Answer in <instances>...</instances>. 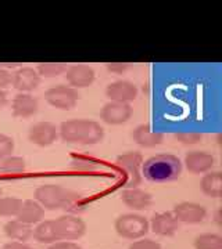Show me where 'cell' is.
<instances>
[{
  "label": "cell",
  "mask_w": 222,
  "mask_h": 249,
  "mask_svg": "<svg viewBox=\"0 0 222 249\" xmlns=\"http://www.w3.org/2000/svg\"><path fill=\"white\" fill-rule=\"evenodd\" d=\"M59 137L64 142L78 145H95L103 142V126L92 119H70L64 121L59 127Z\"/></svg>",
  "instance_id": "6da1fadb"
},
{
  "label": "cell",
  "mask_w": 222,
  "mask_h": 249,
  "mask_svg": "<svg viewBox=\"0 0 222 249\" xmlns=\"http://www.w3.org/2000/svg\"><path fill=\"white\" fill-rule=\"evenodd\" d=\"M35 201L47 211H81L85 206L80 193L59 184H43L38 187L35 190Z\"/></svg>",
  "instance_id": "7a4b0ae2"
},
{
  "label": "cell",
  "mask_w": 222,
  "mask_h": 249,
  "mask_svg": "<svg viewBox=\"0 0 222 249\" xmlns=\"http://www.w3.org/2000/svg\"><path fill=\"white\" fill-rule=\"evenodd\" d=\"M183 170L182 160L172 154H157L142 163V176L151 183H169L177 180Z\"/></svg>",
  "instance_id": "3957f363"
},
{
  "label": "cell",
  "mask_w": 222,
  "mask_h": 249,
  "mask_svg": "<svg viewBox=\"0 0 222 249\" xmlns=\"http://www.w3.org/2000/svg\"><path fill=\"white\" fill-rule=\"evenodd\" d=\"M114 227L120 237L131 241L141 240L150 230L149 220L138 213H125L118 216Z\"/></svg>",
  "instance_id": "277c9868"
},
{
  "label": "cell",
  "mask_w": 222,
  "mask_h": 249,
  "mask_svg": "<svg viewBox=\"0 0 222 249\" xmlns=\"http://www.w3.org/2000/svg\"><path fill=\"white\" fill-rule=\"evenodd\" d=\"M53 224L59 241H77L86 232V223L75 214H62L54 219Z\"/></svg>",
  "instance_id": "5b68a950"
},
{
  "label": "cell",
  "mask_w": 222,
  "mask_h": 249,
  "mask_svg": "<svg viewBox=\"0 0 222 249\" xmlns=\"http://www.w3.org/2000/svg\"><path fill=\"white\" fill-rule=\"evenodd\" d=\"M44 100L56 109L71 111L80 100V93L68 85H57L44 91Z\"/></svg>",
  "instance_id": "8992f818"
},
{
  "label": "cell",
  "mask_w": 222,
  "mask_h": 249,
  "mask_svg": "<svg viewBox=\"0 0 222 249\" xmlns=\"http://www.w3.org/2000/svg\"><path fill=\"white\" fill-rule=\"evenodd\" d=\"M142 163L143 157L141 152H126L117 157V165L126 173V188H135L142 183Z\"/></svg>",
  "instance_id": "52a82bcc"
},
{
  "label": "cell",
  "mask_w": 222,
  "mask_h": 249,
  "mask_svg": "<svg viewBox=\"0 0 222 249\" xmlns=\"http://www.w3.org/2000/svg\"><path fill=\"white\" fill-rule=\"evenodd\" d=\"M28 139L38 147H49L59 139V127L47 121L36 122L29 127Z\"/></svg>",
  "instance_id": "ba28073f"
},
{
  "label": "cell",
  "mask_w": 222,
  "mask_h": 249,
  "mask_svg": "<svg viewBox=\"0 0 222 249\" xmlns=\"http://www.w3.org/2000/svg\"><path fill=\"white\" fill-rule=\"evenodd\" d=\"M95 78V70L86 64H74L70 65L65 71V79L68 86L75 90L92 86Z\"/></svg>",
  "instance_id": "9c48e42d"
},
{
  "label": "cell",
  "mask_w": 222,
  "mask_h": 249,
  "mask_svg": "<svg viewBox=\"0 0 222 249\" xmlns=\"http://www.w3.org/2000/svg\"><path fill=\"white\" fill-rule=\"evenodd\" d=\"M138 86L129 80H116L106 88V97L111 103L131 104L138 97Z\"/></svg>",
  "instance_id": "30bf717a"
},
{
  "label": "cell",
  "mask_w": 222,
  "mask_h": 249,
  "mask_svg": "<svg viewBox=\"0 0 222 249\" xmlns=\"http://www.w3.org/2000/svg\"><path fill=\"white\" fill-rule=\"evenodd\" d=\"M132 106L131 104H122V103H111L108 101L103 106L100 111V119L107 124L118 126V124H126L132 116Z\"/></svg>",
  "instance_id": "8fae6325"
},
{
  "label": "cell",
  "mask_w": 222,
  "mask_h": 249,
  "mask_svg": "<svg viewBox=\"0 0 222 249\" xmlns=\"http://www.w3.org/2000/svg\"><path fill=\"white\" fill-rule=\"evenodd\" d=\"M172 213L179 223L199 224L207 217V209L196 202H179L174 206Z\"/></svg>",
  "instance_id": "7c38bea8"
},
{
  "label": "cell",
  "mask_w": 222,
  "mask_h": 249,
  "mask_svg": "<svg viewBox=\"0 0 222 249\" xmlns=\"http://www.w3.org/2000/svg\"><path fill=\"white\" fill-rule=\"evenodd\" d=\"M40 85V76L31 67H20L13 71V88L20 93H31Z\"/></svg>",
  "instance_id": "4fadbf2b"
},
{
  "label": "cell",
  "mask_w": 222,
  "mask_h": 249,
  "mask_svg": "<svg viewBox=\"0 0 222 249\" xmlns=\"http://www.w3.org/2000/svg\"><path fill=\"white\" fill-rule=\"evenodd\" d=\"M149 224H150L151 231L160 237H172L179 229V222L175 219L172 212L156 213L151 217Z\"/></svg>",
  "instance_id": "5bb4252c"
},
{
  "label": "cell",
  "mask_w": 222,
  "mask_h": 249,
  "mask_svg": "<svg viewBox=\"0 0 222 249\" xmlns=\"http://www.w3.org/2000/svg\"><path fill=\"white\" fill-rule=\"evenodd\" d=\"M215 165V158L210 152L189 151L185 155V166L193 175L207 173Z\"/></svg>",
  "instance_id": "9a60e30c"
},
{
  "label": "cell",
  "mask_w": 222,
  "mask_h": 249,
  "mask_svg": "<svg viewBox=\"0 0 222 249\" xmlns=\"http://www.w3.org/2000/svg\"><path fill=\"white\" fill-rule=\"evenodd\" d=\"M39 109L38 98L28 93H18L11 100V111L16 118L28 119L34 116Z\"/></svg>",
  "instance_id": "2e32d148"
},
{
  "label": "cell",
  "mask_w": 222,
  "mask_h": 249,
  "mask_svg": "<svg viewBox=\"0 0 222 249\" xmlns=\"http://www.w3.org/2000/svg\"><path fill=\"white\" fill-rule=\"evenodd\" d=\"M121 199L126 208L132 211H146L153 204V196L150 193L141 190L138 187L135 188H125L121 194Z\"/></svg>",
  "instance_id": "e0dca14e"
},
{
  "label": "cell",
  "mask_w": 222,
  "mask_h": 249,
  "mask_svg": "<svg viewBox=\"0 0 222 249\" xmlns=\"http://www.w3.org/2000/svg\"><path fill=\"white\" fill-rule=\"evenodd\" d=\"M132 140L142 148H154L164 142V133L154 132L150 124H139L133 129Z\"/></svg>",
  "instance_id": "ac0fdd59"
},
{
  "label": "cell",
  "mask_w": 222,
  "mask_h": 249,
  "mask_svg": "<svg viewBox=\"0 0 222 249\" xmlns=\"http://www.w3.org/2000/svg\"><path fill=\"white\" fill-rule=\"evenodd\" d=\"M44 209L39 202H36L35 199H25L22 202V206L20 209V212L16 216V219L20 222L25 223V224H38L43 220Z\"/></svg>",
  "instance_id": "d6986e66"
},
{
  "label": "cell",
  "mask_w": 222,
  "mask_h": 249,
  "mask_svg": "<svg viewBox=\"0 0 222 249\" xmlns=\"http://www.w3.org/2000/svg\"><path fill=\"white\" fill-rule=\"evenodd\" d=\"M3 231L7 235V238L11 241H20V242H27L32 238L34 229L32 226L25 224V223L20 222L17 219L10 220L4 224Z\"/></svg>",
  "instance_id": "ffe728a7"
},
{
  "label": "cell",
  "mask_w": 222,
  "mask_h": 249,
  "mask_svg": "<svg viewBox=\"0 0 222 249\" xmlns=\"http://www.w3.org/2000/svg\"><path fill=\"white\" fill-rule=\"evenodd\" d=\"M200 188L203 194L210 198H221L222 196V175L221 172H207L202 181Z\"/></svg>",
  "instance_id": "44dd1931"
},
{
  "label": "cell",
  "mask_w": 222,
  "mask_h": 249,
  "mask_svg": "<svg viewBox=\"0 0 222 249\" xmlns=\"http://www.w3.org/2000/svg\"><path fill=\"white\" fill-rule=\"evenodd\" d=\"M32 238L39 242V244H49L52 245L54 242H57V237H56V231H54L53 220H42L40 223L36 224L34 229V234Z\"/></svg>",
  "instance_id": "7402d4cb"
},
{
  "label": "cell",
  "mask_w": 222,
  "mask_h": 249,
  "mask_svg": "<svg viewBox=\"0 0 222 249\" xmlns=\"http://www.w3.org/2000/svg\"><path fill=\"white\" fill-rule=\"evenodd\" d=\"M25 168H27L25 160L17 155H9L0 160V175L17 176L24 173Z\"/></svg>",
  "instance_id": "603a6c76"
},
{
  "label": "cell",
  "mask_w": 222,
  "mask_h": 249,
  "mask_svg": "<svg viewBox=\"0 0 222 249\" xmlns=\"http://www.w3.org/2000/svg\"><path fill=\"white\" fill-rule=\"evenodd\" d=\"M68 65L65 62H40L36 65V72L40 78H56L67 71Z\"/></svg>",
  "instance_id": "cb8c5ba5"
},
{
  "label": "cell",
  "mask_w": 222,
  "mask_h": 249,
  "mask_svg": "<svg viewBox=\"0 0 222 249\" xmlns=\"http://www.w3.org/2000/svg\"><path fill=\"white\" fill-rule=\"evenodd\" d=\"M195 249H222V237L215 232H204L196 237Z\"/></svg>",
  "instance_id": "d4e9b609"
},
{
  "label": "cell",
  "mask_w": 222,
  "mask_h": 249,
  "mask_svg": "<svg viewBox=\"0 0 222 249\" xmlns=\"http://www.w3.org/2000/svg\"><path fill=\"white\" fill-rule=\"evenodd\" d=\"M22 199L16 196H0V216L1 217H16L22 206Z\"/></svg>",
  "instance_id": "484cf974"
},
{
  "label": "cell",
  "mask_w": 222,
  "mask_h": 249,
  "mask_svg": "<svg viewBox=\"0 0 222 249\" xmlns=\"http://www.w3.org/2000/svg\"><path fill=\"white\" fill-rule=\"evenodd\" d=\"M14 151V140L7 134L0 133V160L9 155H13Z\"/></svg>",
  "instance_id": "4316f807"
},
{
  "label": "cell",
  "mask_w": 222,
  "mask_h": 249,
  "mask_svg": "<svg viewBox=\"0 0 222 249\" xmlns=\"http://www.w3.org/2000/svg\"><path fill=\"white\" fill-rule=\"evenodd\" d=\"M175 139L178 142L185 144V145H195V144H199L203 139V134L202 133H195V132H190V133H186V132H179V133H175Z\"/></svg>",
  "instance_id": "83f0119b"
},
{
  "label": "cell",
  "mask_w": 222,
  "mask_h": 249,
  "mask_svg": "<svg viewBox=\"0 0 222 249\" xmlns=\"http://www.w3.org/2000/svg\"><path fill=\"white\" fill-rule=\"evenodd\" d=\"M98 166V163L93 160H88L83 157H75L71 160V168L77 170H92Z\"/></svg>",
  "instance_id": "f1b7e54d"
},
{
  "label": "cell",
  "mask_w": 222,
  "mask_h": 249,
  "mask_svg": "<svg viewBox=\"0 0 222 249\" xmlns=\"http://www.w3.org/2000/svg\"><path fill=\"white\" fill-rule=\"evenodd\" d=\"M129 249H162L157 241L150 238H141V240L133 241L129 245Z\"/></svg>",
  "instance_id": "f546056e"
},
{
  "label": "cell",
  "mask_w": 222,
  "mask_h": 249,
  "mask_svg": "<svg viewBox=\"0 0 222 249\" xmlns=\"http://www.w3.org/2000/svg\"><path fill=\"white\" fill-rule=\"evenodd\" d=\"M13 86V71L0 67V90H6Z\"/></svg>",
  "instance_id": "4dcf8cb0"
},
{
  "label": "cell",
  "mask_w": 222,
  "mask_h": 249,
  "mask_svg": "<svg viewBox=\"0 0 222 249\" xmlns=\"http://www.w3.org/2000/svg\"><path fill=\"white\" fill-rule=\"evenodd\" d=\"M106 68L110 72H113V73L121 75L128 68H131V64H128V62H107Z\"/></svg>",
  "instance_id": "1f68e13d"
},
{
  "label": "cell",
  "mask_w": 222,
  "mask_h": 249,
  "mask_svg": "<svg viewBox=\"0 0 222 249\" xmlns=\"http://www.w3.org/2000/svg\"><path fill=\"white\" fill-rule=\"evenodd\" d=\"M47 249H82V247L75 244L74 241H57Z\"/></svg>",
  "instance_id": "d6a6232c"
},
{
  "label": "cell",
  "mask_w": 222,
  "mask_h": 249,
  "mask_svg": "<svg viewBox=\"0 0 222 249\" xmlns=\"http://www.w3.org/2000/svg\"><path fill=\"white\" fill-rule=\"evenodd\" d=\"M1 249H35L32 248L31 245H28L27 242H20V241H9L6 242Z\"/></svg>",
  "instance_id": "836d02e7"
},
{
  "label": "cell",
  "mask_w": 222,
  "mask_h": 249,
  "mask_svg": "<svg viewBox=\"0 0 222 249\" xmlns=\"http://www.w3.org/2000/svg\"><path fill=\"white\" fill-rule=\"evenodd\" d=\"M7 103H9V97H7V93L4 91V90H0V109H3V108L7 106Z\"/></svg>",
  "instance_id": "e575fe53"
},
{
  "label": "cell",
  "mask_w": 222,
  "mask_h": 249,
  "mask_svg": "<svg viewBox=\"0 0 222 249\" xmlns=\"http://www.w3.org/2000/svg\"><path fill=\"white\" fill-rule=\"evenodd\" d=\"M0 67L6 68V70H14V68H20V64H16V62H1Z\"/></svg>",
  "instance_id": "d590c367"
},
{
  "label": "cell",
  "mask_w": 222,
  "mask_h": 249,
  "mask_svg": "<svg viewBox=\"0 0 222 249\" xmlns=\"http://www.w3.org/2000/svg\"><path fill=\"white\" fill-rule=\"evenodd\" d=\"M220 217H221V211H217V213H215V220H217V224H218V226H221Z\"/></svg>",
  "instance_id": "8d00e7d4"
},
{
  "label": "cell",
  "mask_w": 222,
  "mask_h": 249,
  "mask_svg": "<svg viewBox=\"0 0 222 249\" xmlns=\"http://www.w3.org/2000/svg\"><path fill=\"white\" fill-rule=\"evenodd\" d=\"M0 196H1V188H0Z\"/></svg>",
  "instance_id": "74e56055"
}]
</instances>
